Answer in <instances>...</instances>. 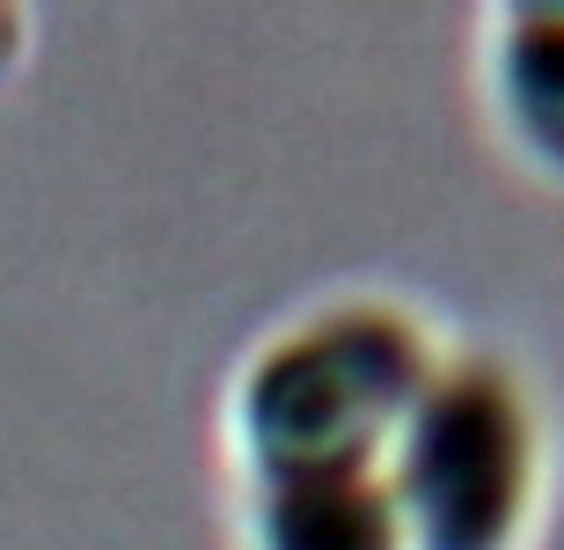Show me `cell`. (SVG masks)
I'll return each instance as SVG.
<instances>
[{
  "label": "cell",
  "instance_id": "1",
  "mask_svg": "<svg viewBox=\"0 0 564 550\" xmlns=\"http://www.w3.org/2000/svg\"><path fill=\"white\" fill-rule=\"evenodd\" d=\"M440 360V331L389 294H345L279 323L228 381L235 485L389 477V447Z\"/></svg>",
  "mask_w": 564,
  "mask_h": 550
},
{
  "label": "cell",
  "instance_id": "2",
  "mask_svg": "<svg viewBox=\"0 0 564 550\" xmlns=\"http://www.w3.org/2000/svg\"><path fill=\"white\" fill-rule=\"evenodd\" d=\"M403 550H528L550 499L543 403L499 353H447L389 447Z\"/></svg>",
  "mask_w": 564,
  "mask_h": 550
},
{
  "label": "cell",
  "instance_id": "3",
  "mask_svg": "<svg viewBox=\"0 0 564 550\" xmlns=\"http://www.w3.org/2000/svg\"><path fill=\"white\" fill-rule=\"evenodd\" d=\"M484 104L528 170L564 184V0H513L484 15Z\"/></svg>",
  "mask_w": 564,
  "mask_h": 550
},
{
  "label": "cell",
  "instance_id": "4",
  "mask_svg": "<svg viewBox=\"0 0 564 550\" xmlns=\"http://www.w3.org/2000/svg\"><path fill=\"white\" fill-rule=\"evenodd\" d=\"M242 550H403L389 477H293L235 485Z\"/></svg>",
  "mask_w": 564,
  "mask_h": 550
},
{
  "label": "cell",
  "instance_id": "5",
  "mask_svg": "<svg viewBox=\"0 0 564 550\" xmlns=\"http://www.w3.org/2000/svg\"><path fill=\"white\" fill-rule=\"evenodd\" d=\"M22 52H30V8H0V82L22 66Z\"/></svg>",
  "mask_w": 564,
  "mask_h": 550
}]
</instances>
